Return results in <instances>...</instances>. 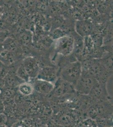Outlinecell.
Here are the masks:
<instances>
[{"label":"cell","instance_id":"obj_14","mask_svg":"<svg viewBox=\"0 0 113 127\" xmlns=\"http://www.w3.org/2000/svg\"><path fill=\"white\" fill-rule=\"evenodd\" d=\"M6 46L7 48H9V50H14L16 48V43H15V42L12 41L9 42V43L8 44V45H6Z\"/></svg>","mask_w":113,"mask_h":127},{"label":"cell","instance_id":"obj_15","mask_svg":"<svg viewBox=\"0 0 113 127\" xmlns=\"http://www.w3.org/2000/svg\"><path fill=\"white\" fill-rule=\"evenodd\" d=\"M4 105L3 104V101L0 100V113L4 112Z\"/></svg>","mask_w":113,"mask_h":127},{"label":"cell","instance_id":"obj_8","mask_svg":"<svg viewBox=\"0 0 113 127\" xmlns=\"http://www.w3.org/2000/svg\"><path fill=\"white\" fill-rule=\"evenodd\" d=\"M92 23L87 20L78 21L76 23V32L81 36H88L92 33Z\"/></svg>","mask_w":113,"mask_h":127},{"label":"cell","instance_id":"obj_12","mask_svg":"<svg viewBox=\"0 0 113 127\" xmlns=\"http://www.w3.org/2000/svg\"><path fill=\"white\" fill-rule=\"evenodd\" d=\"M17 75L19 78L24 81V82L28 81L29 78L30 77L24 69L23 66H21L19 68L17 72Z\"/></svg>","mask_w":113,"mask_h":127},{"label":"cell","instance_id":"obj_9","mask_svg":"<svg viewBox=\"0 0 113 127\" xmlns=\"http://www.w3.org/2000/svg\"><path fill=\"white\" fill-rule=\"evenodd\" d=\"M19 91L21 95L27 96L31 95L34 91L33 86L28 83L24 82L19 86Z\"/></svg>","mask_w":113,"mask_h":127},{"label":"cell","instance_id":"obj_5","mask_svg":"<svg viewBox=\"0 0 113 127\" xmlns=\"http://www.w3.org/2000/svg\"><path fill=\"white\" fill-rule=\"evenodd\" d=\"M57 70L56 68L52 66H46L40 69L37 77L38 79L53 84L57 80Z\"/></svg>","mask_w":113,"mask_h":127},{"label":"cell","instance_id":"obj_3","mask_svg":"<svg viewBox=\"0 0 113 127\" xmlns=\"http://www.w3.org/2000/svg\"><path fill=\"white\" fill-rule=\"evenodd\" d=\"M74 45V40L72 36H65L57 39L55 47L57 52L67 56L71 53Z\"/></svg>","mask_w":113,"mask_h":127},{"label":"cell","instance_id":"obj_16","mask_svg":"<svg viewBox=\"0 0 113 127\" xmlns=\"http://www.w3.org/2000/svg\"><path fill=\"white\" fill-rule=\"evenodd\" d=\"M2 12V10L1 8L0 7V16H1Z\"/></svg>","mask_w":113,"mask_h":127},{"label":"cell","instance_id":"obj_6","mask_svg":"<svg viewBox=\"0 0 113 127\" xmlns=\"http://www.w3.org/2000/svg\"><path fill=\"white\" fill-rule=\"evenodd\" d=\"M23 66L29 76L32 78L37 77L41 69L39 63L33 58H29L26 59Z\"/></svg>","mask_w":113,"mask_h":127},{"label":"cell","instance_id":"obj_2","mask_svg":"<svg viewBox=\"0 0 113 127\" xmlns=\"http://www.w3.org/2000/svg\"><path fill=\"white\" fill-rule=\"evenodd\" d=\"M98 82L97 80L88 71L82 69L81 75L74 87V90L81 95H87Z\"/></svg>","mask_w":113,"mask_h":127},{"label":"cell","instance_id":"obj_11","mask_svg":"<svg viewBox=\"0 0 113 127\" xmlns=\"http://www.w3.org/2000/svg\"><path fill=\"white\" fill-rule=\"evenodd\" d=\"M10 127H33L32 126L30 120L24 119L21 120H18L14 123Z\"/></svg>","mask_w":113,"mask_h":127},{"label":"cell","instance_id":"obj_4","mask_svg":"<svg viewBox=\"0 0 113 127\" xmlns=\"http://www.w3.org/2000/svg\"><path fill=\"white\" fill-rule=\"evenodd\" d=\"M73 87L71 84L60 78L55 81V84L54 85L52 92L54 95L60 97L65 94L72 92Z\"/></svg>","mask_w":113,"mask_h":127},{"label":"cell","instance_id":"obj_13","mask_svg":"<svg viewBox=\"0 0 113 127\" xmlns=\"http://www.w3.org/2000/svg\"><path fill=\"white\" fill-rule=\"evenodd\" d=\"M7 121L8 117L4 113H0V127H3L6 126Z\"/></svg>","mask_w":113,"mask_h":127},{"label":"cell","instance_id":"obj_1","mask_svg":"<svg viewBox=\"0 0 113 127\" xmlns=\"http://www.w3.org/2000/svg\"><path fill=\"white\" fill-rule=\"evenodd\" d=\"M82 71L81 63L74 62L65 66L60 72V78L74 87L80 78Z\"/></svg>","mask_w":113,"mask_h":127},{"label":"cell","instance_id":"obj_17","mask_svg":"<svg viewBox=\"0 0 113 127\" xmlns=\"http://www.w3.org/2000/svg\"><path fill=\"white\" fill-rule=\"evenodd\" d=\"M3 127H9V126H4Z\"/></svg>","mask_w":113,"mask_h":127},{"label":"cell","instance_id":"obj_10","mask_svg":"<svg viewBox=\"0 0 113 127\" xmlns=\"http://www.w3.org/2000/svg\"><path fill=\"white\" fill-rule=\"evenodd\" d=\"M24 82H25L24 81L20 79L18 77V78L10 77L7 78L6 81V83L9 85V87L12 88L19 86L20 84Z\"/></svg>","mask_w":113,"mask_h":127},{"label":"cell","instance_id":"obj_7","mask_svg":"<svg viewBox=\"0 0 113 127\" xmlns=\"http://www.w3.org/2000/svg\"><path fill=\"white\" fill-rule=\"evenodd\" d=\"M34 90L40 94H48L53 91L54 85L52 83L38 79L33 84Z\"/></svg>","mask_w":113,"mask_h":127},{"label":"cell","instance_id":"obj_18","mask_svg":"<svg viewBox=\"0 0 113 127\" xmlns=\"http://www.w3.org/2000/svg\"></svg>","mask_w":113,"mask_h":127}]
</instances>
